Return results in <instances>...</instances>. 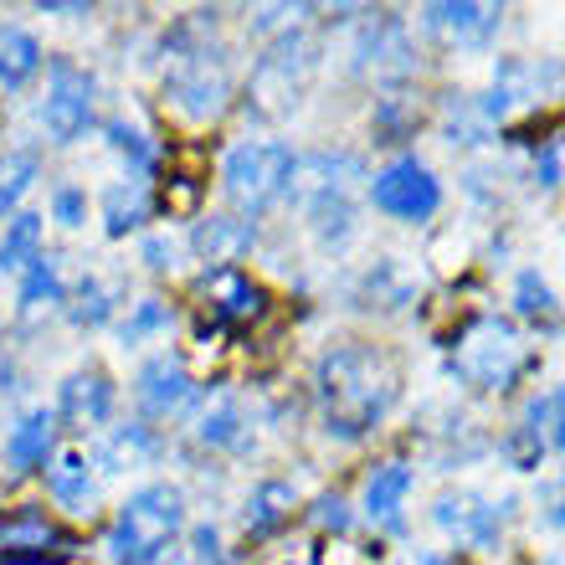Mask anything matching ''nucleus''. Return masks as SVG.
Listing matches in <instances>:
<instances>
[{
  "instance_id": "obj_1",
  "label": "nucleus",
  "mask_w": 565,
  "mask_h": 565,
  "mask_svg": "<svg viewBox=\"0 0 565 565\" xmlns=\"http://www.w3.org/2000/svg\"><path fill=\"white\" fill-rule=\"evenodd\" d=\"M402 402V360L375 340H344L313 365V406L334 443H365Z\"/></svg>"
},
{
  "instance_id": "obj_2",
  "label": "nucleus",
  "mask_w": 565,
  "mask_h": 565,
  "mask_svg": "<svg viewBox=\"0 0 565 565\" xmlns=\"http://www.w3.org/2000/svg\"><path fill=\"white\" fill-rule=\"evenodd\" d=\"M160 98L164 114L191 129H206L237 98V73H232V46L222 42L216 11H185L164 31L160 46Z\"/></svg>"
},
{
  "instance_id": "obj_3",
  "label": "nucleus",
  "mask_w": 565,
  "mask_h": 565,
  "mask_svg": "<svg viewBox=\"0 0 565 565\" xmlns=\"http://www.w3.org/2000/svg\"><path fill=\"white\" fill-rule=\"evenodd\" d=\"M365 175V160L355 149H313L298 154V175L288 191V206H298L309 237L324 253H344L360 232V211H355V191Z\"/></svg>"
},
{
  "instance_id": "obj_4",
  "label": "nucleus",
  "mask_w": 565,
  "mask_h": 565,
  "mask_svg": "<svg viewBox=\"0 0 565 565\" xmlns=\"http://www.w3.org/2000/svg\"><path fill=\"white\" fill-rule=\"evenodd\" d=\"M540 365V355L530 344L520 340V329L499 319V313H468L447 344V375L458 386H473V391H493L504 396L524 381V375Z\"/></svg>"
},
{
  "instance_id": "obj_5",
  "label": "nucleus",
  "mask_w": 565,
  "mask_h": 565,
  "mask_svg": "<svg viewBox=\"0 0 565 565\" xmlns=\"http://www.w3.org/2000/svg\"><path fill=\"white\" fill-rule=\"evenodd\" d=\"M185 489L170 478H154L119 504L108 524V561L114 565H160L185 535Z\"/></svg>"
},
{
  "instance_id": "obj_6",
  "label": "nucleus",
  "mask_w": 565,
  "mask_h": 565,
  "mask_svg": "<svg viewBox=\"0 0 565 565\" xmlns=\"http://www.w3.org/2000/svg\"><path fill=\"white\" fill-rule=\"evenodd\" d=\"M294 175L298 154L288 139H237L222 154V195L242 222H263L268 211H278L294 191Z\"/></svg>"
},
{
  "instance_id": "obj_7",
  "label": "nucleus",
  "mask_w": 565,
  "mask_h": 565,
  "mask_svg": "<svg viewBox=\"0 0 565 565\" xmlns=\"http://www.w3.org/2000/svg\"><path fill=\"white\" fill-rule=\"evenodd\" d=\"M313 67H319V42H313V31L298 21V26L278 31L273 42H263L253 62V77H247V104L253 114L263 119H288L298 104H303V93L313 83Z\"/></svg>"
},
{
  "instance_id": "obj_8",
  "label": "nucleus",
  "mask_w": 565,
  "mask_h": 565,
  "mask_svg": "<svg viewBox=\"0 0 565 565\" xmlns=\"http://www.w3.org/2000/svg\"><path fill=\"white\" fill-rule=\"evenodd\" d=\"M417 67H422V57H417L406 15H396V11L360 15L355 31H350V73L391 93V88H406L417 77Z\"/></svg>"
},
{
  "instance_id": "obj_9",
  "label": "nucleus",
  "mask_w": 565,
  "mask_h": 565,
  "mask_svg": "<svg viewBox=\"0 0 565 565\" xmlns=\"http://www.w3.org/2000/svg\"><path fill=\"white\" fill-rule=\"evenodd\" d=\"M98 119V77L77 57H46V88L36 98V124L46 145H77Z\"/></svg>"
},
{
  "instance_id": "obj_10",
  "label": "nucleus",
  "mask_w": 565,
  "mask_h": 565,
  "mask_svg": "<svg viewBox=\"0 0 565 565\" xmlns=\"http://www.w3.org/2000/svg\"><path fill=\"white\" fill-rule=\"evenodd\" d=\"M565 98V62L561 57H499L493 62L489 93H478L473 104L489 124H509L530 108Z\"/></svg>"
},
{
  "instance_id": "obj_11",
  "label": "nucleus",
  "mask_w": 565,
  "mask_h": 565,
  "mask_svg": "<svg viewBox=\"0 0 565 565\" xmlns=\"http://www.w3.org/2000/svg\"><path fill=\"white\" fill-rule=\"evenodd\" d=\"M365 195H371V206L381 216L406 222V226H422L443 211V180L431 175V164L417 160V154H391L371 175Z\"/></svg>"
},
{
  "instance_id": "obj_12",
  "label": "nucleus",
  "mask_w": 565,
  "mask_h": 565,
  "mask_svg": "<svg viewBox=\"0 0 565 565\" xmlns=\"http://www.w3.org/2000/svg\"><path fill=\"white\" fill-rule=\"evenodd\" d=\"M67 555H77V535L62 530L46 509H0V565H52Z\"/></svg>"
},
{
  "instance_id": "obj_13",
  "label": "nucleus",
  "mask_w": 565,
  "mask_h": 565,
  "mask_svg": "<svg viewBox=\"0 0 565 565\" xmlns=\"http://www.w3.org/2000/svg\"><path fill=\"white\" fill-rule=\"evenodd\" d=\"M57 427L73 431V437H98L108 431L114 412H119V386H114V375L104 365H77L57 381Z\"/></svg>"
},
{
  "instance_id": "obj_14",
  "label": "nucleus",
  "mask_w": 565,
  "mask_h": 565,
  "mask_svg": "<svg viewBox=\"0 0 565 565\" xmlns=\"http://www.w3.org/2000/svg\"><path fill=\"white\" fill-rule=\"evenodd\" d=\"M504 520H509V504L499 509L489 493L478 489H443L431 499V524L458 540L462 551H478V555L499 551L504 545Z\"/></svg>"
},
{
  "instance_id": "obj_15",
  "label": "nucleus",
  "mask_w": 565,
  "mask_h": 565,
  "mask_svg": "<svg viewBox=\"0 0 565 565\" xmlns=\"http://www.w3.org/2000/svg\"><path fill=\"white\" fill-rule=\"evenodd\" d=\"M422 31L431 42L452 46V52H489L504 31V6H489V0H431L417 11Z\"/></svg>"
},
{
  "instance_id": "obj_16",
  "label": "nucleus",
  "mask_w": 565,
  "mask_h": 565,
  "mask_svg": "<svg viewBox=\"0 0 565 565\" xmlns=\"http://www.w3.org/2000/svg\"><path fill=\"white\" fill-rule=\"evenodd\" d=\"M135 402L149 422H175L201 402V381H195V371L185 365V355L160 350V355H149L135 371Z\"/></svg>"
},
{
  "instance_id": "obj_17",
  "label": "nucleus",
  "mask_w": 565,
  "mask_h": 565,
  "mask_svg": "<svg viewBox=\"0 0 565 565\" xmlns=\"http://www.w3.org/2000/svg\"><path fill=\"white\" fill-rule=\"evenodd\" d=\"M273 298L268 288L242 268H216L201 278V313L211 324H222L226 334H242V329H257L268 319Z\"/></svg>"
},
{
  "instance_id": "obj_18",
  "label": "nucleus",
  "mask_w": 565,
  "mask_h": 565,
  "mask_svg": "<svg viewBox=\"0 0 565 565\" xmlns=\"http://www.w3.org/2000/svg\"><path fill=\"white\" fill-rule=\"evenodd\" d=\"M46 478V499L67 514V520H93L98 514V493H104V478L93 468V452L88 447H57L52 462L42 468Z\"/></svg>"
},
{
  "instance_id": "obj_19",
  "label": "nucleus",
  "mask_w": 565,
  "mask_h": 565,
  "mask_svg": "<svg viewBox=\"0 0 565 565\" xmlns=\"http://www.w3.org/2000/svg\"><path fill=\"white\" fill-rule=\"evenodd\" d=\"M191 437H195V447H206V452L242 458V452L257 443L253 406L242 402L237 391H216V396H206V402H201V412H195Z\"/></svg>"
},
{
  "instance_id": "obj_20",
  "label": "nucleus",
  "mask_w": 565,
  "mask_h": 565,
  "mask_svg": "<svg viewBox=\"0 0 565 565\" xmlns=\"http://www.w3.org/2000/svg\"><path fill=\"white\" fill-rule=\"evenodd\" d=\"M185 247H191L195 263H206V273L216 268H237L242 257L257 247V226L232 216V211H211L185 232Z\"/></svg>"
},
{
  "instance_id": "obj_21",
  "label": "nucleus",
  "mask_w": 565,
  "mask_h": 565,
  "mask_svg": "<svg viewBox=\"0 0 565 565\" xmlns=\"http://www.w3.org/2000/svg\"><path fill=\"white\" fill-rule=\"evenodd\" d=\"M412 462L391 458L381 468L365 473V489H360V514L375 524V530H386V535H406V499H412Z\"/></svg>"
},
{
  "instance_id": "obj_22",
  "label": "nucleus",
  "mask_w": 565,
  "mask_h": 565,
  "mask_svg": "<svg viewBox=\"0 0 565 565\" xmlns=\"http://www.w3.org/2000/svg\"><path fill=\"white\" fill-rule=\"evenodd\" d=\"M57 431L62 427H57V412H52V406H26V412L11 422V431H6V468H11L15 478L46 468L52 452H57Z\"/></svg>"
},
{
  "instance_id": "obj_23",
  "label": "nucleus",
  "mask_w": 565,
  "mask_h": 565,
  "mask_svg": "<svg viewBox=\"0 0 565 565\" xmlns=\"http://www.w3.org/2000/svg\"><path fill=\"white\" fill-rule=\"evenodd\" d=\"M160 452H164V443L149 422H124V427H108L98 437L93 468H98V478H119V473H135V468L160 462Z\"/></svg>"
},
{
  "instance_id": "obj_24",
  "label": "nucleus",
  "mask_w": 565,
  "mask_h": 565,
  "mask_svg": "<svg viewBox=\"0 0 565 565\" xmlns=\"http://www.w3.org/2000/svg\"><path fill=\"white\" fill-rule=\"evenodd\" d=\"M67 294H73V282H67L62 257L42 253L21 278H15V313H21V324L31 329L42 313H62L67 309Z\"/></svg>"
},
{
  "instance_id": "obj_25",
  "label": "nucleus",
  "mask_w": 565,
  "mask_h": 565,
  "mask_svg": "<svg viewBox=\"0 0 565 565\" xmlns=\"http://www.w3.org/2000/svg\"><path fill=\"white\" fill-rule=\"evenodd\" d=\"M298 514V489L288 478H257L247 504H242V535L247 540H273L278 530H288Z\"/></svg>"
},
{
  "instance_id": "obj_26",
  "label": "nucleus",
  "mask_w": 565,
  "mask_h": 565,
  "mask_svg": "<svg viewBox=\"0 0 565 565\" xmlns=\"http://www.w3.org/2000/svg\"><path fill=\"white\" fill-rule=\"evenodd\" d=\"M154 216V191H149L145 180H108L104 191H98V222L114 242L129 237V232H145V222Z\"/></svg>"
},
{
  "instance_id": "obj_27",
  "label": "nucleus",
  "mask_w": 565,
  "mask_h": 565,
  "mask_svg": "<svg viewBox=\"0 0 565 565\" xmlns=\"http://www.w3.org/2000/svg\"><path fill=\"white\" fill-rule=\"evenodd\" d=\"M119 303H124V282L108 278V273H83L67 294V324L73 329H104L119 319Z\"/></svg>"
},
{
  "instance_id": "obj_28",
  "label": "nucleus",
  "mask_w": 565,
  "mask_h": 565,
  "mask_svg": "<svg viewBox=\"0 0 565 565\" xmlns=\"http://www.w3.org/2000/svg\"><path fill=\"white\" fill-rule=\"evenodd\" d=\"M360 309H375V313H402L417 303V278L396 263V257H381V263H371V268L360 273Z\"/></svg>"
},
{
  "instance_id": "obj_29",
  "label": "nucleus",
  "mask_w": 565,
  "mask_h": 565,
  "mask_svg": "<svg viewBox=\"0 0 565 565\" xmlns=\"http://www.w3.org/2000/svg\"><path fill=\"white\" fill-rule=\"evenodd\" d=\"M46 73V52L26 26L0 21V93H21Z\"/></svg>"
},
{
  "instance_id": "obj_30",
  "label": "nucleus",
  "mask_w": 565,
  "mask_h": 565,
  "mask_svg": "<svg viewBox=\"0 0 565 565\" xmlns=\"http://www.w3.org/2000/svg\"><path fill=\"white\" fill-rule=\"evenodd\" d=\"M104 139H108V149H114V154H119L124 160V170H129V180H154L160 175V164H164V149L154 145V139L145 135V129H139L135 119H108L104 124Z\"/></svg>"
},
{
  "instance_id": "obj_31",
  "label": "nucleus",
  "mask_w": 565,
  "mask_h": 565,
  "mask_svg": "<svg viewBox=\"0 0 565 565\" xmlns=\"http://www.w3.org/2000/svg\"><path fill=\"white\" fill-rule=\"evenodd\" d=\"M42 180V149L36 145H11L0 149V222H11L26 191Z\"/></svg>"
},
{
  "instance_id": "obj_32",
  "label": "nucleus",
  "mask_w": 565,
  "mask_h": 565,
  "mask_svg": "<svg viewBox=\"0 0 565 565\" xmlns=\"http://www.w3.org/2000/svg\"><path fill=\"white\" fill-rule=\"evenodd\" d=\"M42 237H46L42 211H15L11 222H6V232H0V273L21 278V273L42 257Z\"/></svg>"
},
{
  "instance_id": "obj_33",
  "label": "nucleus",
  "mask_w": 565,
  "mask_h": 565,
  "mask_svg": "<svg viewBox=\"0 0 565 565\" xmlns=\"http://www.w3.org/2000/svg\"><path fill=\"white\" fill-rule=\"evenodd\" d=\"M170 329H175V309H170L160 294L135 298V303H129V313H119V319H114V334H119L124 350H139V344L160 340V334H170Z\"/></svg>"
},
{
  "instance_id": "obj_34",
  "label": "nucleus",
  "mask_w": 565,
  "mask_h": 565,
  "mask_svg": "<svg viewBox=\"0 0 565 565\" xmlns=\"http://www.w3.org/2000/svg\"><path fill=\"white\" fill-rule=\"evenodd\" d=\"M514 313H520L524 324L535 329H561L565 313H561V298H555V288L545 282V273L540 268H520L514 273Z\"/></svg>"
},
{
  "instance_id": "obj_35",
  "label": "nucleus",
  "mask_w": 565,
  "mask_h": 565,
  "mask_svg": "<svg viewBox=\"0 0 565 565\" xmlns=\"http://www.w3.org/2000/svg\"><path fill=\"white\" fill-rule=\"evenodd\" d=\"M417 124H422V104L412 98V93L391 88V93L375 98V114H371L375 145H406V139L417 135Z\"/></svg>"
},
{
  "instance_id": "obj_36",
  "label": "nucleus",
  "mask_w": 565,
  "mask_h": 565,
  "mask_svg": "<svg viewBox=\"0 0 565 565\" xmlns=\"http://www.w3.org/2000/svg\"><path fill=\"white\" fill-rule=\"evenodd\" d=\"M443 145H452V149H478L483 139H489V129L493 124L478 114V104H473V93H447V104H443Z\"/></svg>"
},
{
  "instance_id": "obj_37",
  "label": "nucleus",
  "mask_w": 565,
  "mask_h": 565,
  "mask_svg": "<svg viewBox=\"0 0 565 565\" xmlns=\"http://www.w3.org/2000/svg\"><path fill=\"white\" fill-rule=\"evenodd\" d=\"M139 263H145L154 278H175V273H185V263H191L185 232H170V226L145 232V237H139Z\"/></svg>"
},
{
  "instance_id": "obj_38",
  "label": "nucleus",
  "mask_w": 565,
  "mask_h": 565,
  "mask_svg": "<svg viewBox=\"0 0 565 565\" xmlns=\"http://www.w3.org/2000/svg\"><path fill=\"white\" fill-rule=\"evenodd\" d=\"M545 437H540L535 427H524V422H514V427L499 437V458H504V468H514V473H540V462H545Z\"/></svg>"
},
{
  "instance_id": "obj_39",
  "label": "nucleus",
  "mask_w": 565,
  "mask_h": 565,
  "mask_svg": "<svg viewBox=\"0 0 565 565\" xmlns=\"http://www.w3.org/2000/svg\"><path fill=\"white\" fill-rule=\"evenodd\" d=\"M46 222H57L62 232L88 226V191L73 185V180H57V185L46 191Z\"/></svg>"
},
{
  "instance_id": "obj_40",
  "label": "nucleus",
  "mask_w": 565,
  "mask_h": 565,
  "mask_svg": "<svg viewBox=\"0 0 565 565\" xmlns=\"http://www.w3.org/2000/svg\"><path fill=\"white\" fill-rule=\"evenodd\" d=\"M309 524L324 530V535H350V530H355V509H350L344 493H319L309 509Z\"/></svg>"
},
{
  "instance_id": "obj_41",
  "label": "nucleus",
  "mask_w": 565,
  "mask_h": 565,
  "mask_svg": "<svg viewBox=\"0 0 565 565\" xmlns=\"http://www.w3.org/2000/svg\"><path fill=\"white\" fill-rule=\"evenodd\" d=\"M530 185H535V191H561L565 185V154H561V145H555V135L540 139L535 164H530Z\"/></svg>"
},
{
  "instance_id": "obj_42",
  "label": "nucleus",
  "mask_w": 565,
  "mask_h": 565,
  "mask_svg": "<svg viewBox=\"0 0 565 565\" xmlns=\"http://www.w3.org/2000/svg\"><path fill=\"white\" fill-rule=\"evenodd\" d=\"M540 437H545V447L565 452V386L545 391V417H540Z\"/></svg>"
},
{
  "instance_id": "obj_43",
  "label": "nucleus",
  "mask_w": 565,
  "mask_h": 565,
  "mask_svg": "<svg viewBox=\"0 0 565 565\" xmlns=\"http://www.w3.org/2000/svg\"><path fill=\"white\" fill-rule=\"evenodd\" d=\"M191 565H232L222 551V530L216 524H195L191 530Z\"/></svg>"
},
{
  "instance_id": "obj_44",
  "label": "nucleus",
  "mask_w": 565,
  "mask_h": 565,
  "mask_svg": "<svg viewBox=\"0 0 565 565\" xmlns=\"http://www.w3.org/2000/svg\"><path fill=\"white\" fill-rule=\"evenodd\" d=\"M195 201H201V175H191V170H175L170 175V185H164V211H195Z\"/></svg>"
},
{
  "instance_id": "obj_45",
  "label": "nucleus",
  "mask_w": 565,
  "mask_h": 565,
  "mask_svg": "<svg viewBox=\"0 0 565 565\" xmlns=\"http://www.w3.org/2000/svg\"><path fill=\"white\" fill-rule=\"evenodd\" d=\"M535 504H540V520L551 524V530H565V478H545Z\"/></svg>"
},
{
  "instance_id": "obj_46",
  "label": "nucleus",
  "mask_w": 565,
  "mask_h": 565,
  "mask_svg": "<svg viewBox=\"0 0 565 565\" xmlns=\"http://www.w3.org/2000/svg\"><path fill=\"white\" fill-rule=\"evenodd\" d=\"M36 11L42 15H93L88 6H57V0H52V6H36Z\"/></svg>"
},
{
  "instance_id": "obj_47",
  "label": "nucleus",
  "mask_w": 565,
  "mask_h": 565,
  "mask_svg": "<svg viewBox=\"0 0 565 565\" xmlns=\"http://www.w3.org/2000/svg\"><path fill=\"white\" fill-rule=\"evenodd\" d=\"M417 565H458V555H443V551H431V555H422Z\"/></svg>"
},
{
  "instance_id": "obj_48",
  "label": "nucleus",
  "mask_w": 565,
  "mask_h": 565,
  "mask_svg": "<svg viewBox=\"0 0 565 565\" xmlns=\"http://www.w3.org/2000/svg\"><path fill=\"white\" fill-rule=\"evenodd\" d=\"M0 129H6V108H0Z\"/></svg>"
},
{
  "instance_id": "obj_49",
  "label": "nucleus",
  "mask_w": 565,
  "mask_h": 565,
  "mask_svg": "<svg viewBox=\"0 0 565 565\" xmlns=\"http://www.w3.org/2000/svg\"><path fill=\"white\" fill-rule=\"evenodd\" d=\"M180 565H191V561H180Z\"/></svg>"
}]
</instances>
